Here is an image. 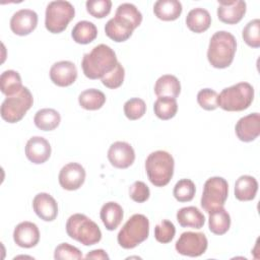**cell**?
Segmentation results:
<instances>
[{"mask_svg":"<svg viewBox=\"0 0 260 260\" xmlns=\"http://www.w3.org/2000/svg\"><path fill=\"white\" fill-rule=\"evenodd\" d=\"M229 184L221 177H211L203 187L200 204L204 211L209 213L213 209L222 207L228 199Z\"/></svg>","mask_w":260,"mask_h":260,"instance_id":"obj_9","label":"cell"},{"mask_svg":"<svg viewBox=\"0 0 260 260\" xmlns=\"http://www.w3.org/2000/svg\"><path fill=\"white\" fill-rule=\"evenodd\" d=\"M217 92L211 88H203L197 93L198 105L206 111H213L218 108Z\"/></svg>","mask_w":260,"mask_h":260,"instance_id":"obj_40","label":"cell"},{"mask_svg":"<svg viewBox=\"0 0 260 260\" xmlns=\"http://www.w3.org/2000/svg\"><path fill=\"white\" fill-rule=\"evenodd\" d=\"M124 77H125V69L122 66V64L120 62H118L116 67L113 70H111L110 72H108L107 74H105L101 78V80H102V83L106 87L115 89L122 85V83L124 81Z\"/></svg>","mask_w":260,"mask_h":260,"instance_id":"obj_37","label":"cell"},{"mask_svg":"<svg viewBox=\"0 0 260 260\" xmlns=\"http://www.w3.org/2000/svg\"><path fill=\"white\" fill-rule=\"evenodd\" d=\"M105 32L107 37L116 43L127 41L133 34V30L118 22L114 17L109 19L105 25Z\"/></svg>","mask_w":260,"mask_h":260,"instance_id":"obj_33","label":"cell"},{"mask_svg":"<svg viewBox=\"0 0 260 260\" xmlns=\"http://www.w3.org/2000/svg\"><path fill=\"white\" fill-rule=\"evenodd\" d=\"M247 5L245 1L233 0L222 1L218 0L217 17L226 24H236L242 20L246 13Z\"/></svg>","mask_w":260,"mask_h":260,"instance_id":"obj_15","label":"cell"},{"mask_svg":"<svg viewBox=\"0 0 260 260\" xmlns=\"http://www.w3.org/2000/svg\"><path fill=\"white\" fill-rule=\"evenodd\" d=\"M100 216L108 231H115L123 219L124 211L120 204L114 201H109L102 206Z\"/></svg>","mask_w":260,"mask_h":260,"instance_id":"obj_21","label":"cell"},{"mask_svg":"<svg viewBox=\"0 0 260 260\" xmlns=\"http://www.w3.org/2000/svg\"><path fill=\"white\" fill-rule=\"evenodd\" d=\"M254 100V87L249 82H239L223 88L217 96L218 107L228 112L248 109Z\"/></svg>","mask_w":260,"mask_h":260,"instance_id":"obj_4","label":"cell"},{"mask_svg":"<svg viewBox=\"0 0 260 260\" xmlns=\"http://www.w3.org/2000/svg\"><path fill=\"white\" fill-rule=\"evenodd\" d=\"M117 63L115 51L108 45L100 44L93 47L89 53L83 55L81 67L87 78L98 79L113 70Z\"/></svg>","mask_w":260,"mask_h":260,"instance_id":"obj_1","label":"cell"},{"mask_svg":"<svg viewBox=\"0 0 260 260\" xmlns=\"http://www.w3.org/2000/svg\"><path fill=\"white\" fill-rule=\"evenodd\" d=\"M145 112L146 104L142 99L132 98L124 104V114L131 121L140 119L144 116Z\"/></svg>","mask_w":260,"mask_h":260,"instance_id":"obj_36","label":"cell"},{"mask_svg":"<svg viewBox=\"0 0 260 260\" xmlns=\"http://www.w3.org/2000/svg\"><path fill=\"white\" fill-rule=\"evenodd\" d=\"M78 103L84 110L95 111L105 105L106 95L100 89L88 88L80 92L78 95Z\"/></svg>","mask_w":260,"mask_h":260,"instance_id":"obj_30","label":"cell"},{"mask_svg":"<svg viewBox=\"0 0 260 260\" xmlns=\"http://www.w3.org/2000/svg\"><path fill=\"white\" fill-rule=\"evenodd\" d=\"M54 258L56 260L66 259H82L83 255L81 251L68 243H61L55 248Z\"/></svg>","mask_w":260,"mask_h":260,"instance_id":"obj_41","label":"cell"},{"mask_svg":"<svg viewBox=\"0 0 260 260\" xmlns=\"http://www.w3.org/2000/svg\"><path fill=\"white\" fill-rule=\"evenodd\" d=\"M149 235V220L140 213L133 214L117 236L118 244L124 249H133L144 242Z\"/></svg>","mask_w":260,"mask_h":260,"instance_id":"obj_6","label":"cell"},{"mask_svg":"<svg viewBox=\"0 0 260 260\" xmlns=\"http://www.w3.org/2000/svg\"><path fill=\"white\" fill-rule=\"evenodd\" d=\"M208 214V228L212 234L221 236L230 230L231 216L229 212L223 208V206L213 209Z\"/></svg>","mask_w":260,"mask_h":260,"instance_id":"obj_27","label":"cell"},{"mask_svg":"<svg viewBox=\"0 0 260 260\" xmlns=\"http://www.w3.org/2000/svg\"><path fill=\"white\" fill-rule=\"evenodd\" d=\"M85 170L78 162H69L65 165L59 173L58 180L60 186L68 191L79 189L85 181Z\"/></svg>","mask_w":260,"mask_h":260,"instance_id":"obj_11","label":"cell"},{"mask_svg":"<svg viewBox=\"0 0 260 260\" xmlns=\"http://www.w3.org/2000/svg\"><path fill=\"white\" fill-rule=\"evenodd\" d=\"M208 247L206 236L200 232H185L176 242V251L189 257H198L205 253Z\"/></svg>","mask_w":260,"mask_h":260,"instance_id":"obj_10","label":"cell"},{"mask_svg":"<svg viewBox=\"0 0 260 260\" xmlns=\"http://www.w3.org/2000/svg\"><path fill=\"white\" fill-rule=\"evenodd\" d=\"M177 221L183 228L201 229L205 223V216L196 206L182 207L177 211Z\"/></svg>","mask_w":260,"mask_h":260,"instance_id":"obj_25","label":"cell"},{"mask_svg":"<svg viewBox=\"0 0 260 260\" xmlns=\"http://www.w3.org/2000/svg\"><path fill=\"white\" fill-rule=\"evenodd\" d=\"M181 92V83L179 79L172 74L161 75L154 84V93L157 96L177 98Z\"/></svg>","mask_w":260,"mask_h":260,"instance_id":"obj_26","label":"cell"},{"mask_svg":"<svg viewBox=\"0 0 260 260\" xmlns=\"http://www.w3.org/2000/svg\"><path fill=\"white\" fill-rule=\"evenodd\" d=\"M34 98L30 90L23 86L19 92L14 95L7 96L0 109L1 118L8 123H17L19 122L26 112L32 107Z\"/></svg>","mask_w":260,"mask_h":260,"instance_id":"obj_8","label":"cell"},{"mask_svg":"<svg viewBox=\"0 0 260 260\" xmlns=\"http://www.w3.org/2000/svg\"><path fill=\"white\" fill-rule=\"evenodd\" d=\"M49 75L54 84L60 87H66L75 82L77 78V68L73 62L63 60L51 66Z\"/></svg>","mask_w":260,"mask_h":260,"instance_id":"obj_13","label":"cell"},{"mask_svg":"<svg viewBox=\"0 0 260 260\" xmlns=\"http://www.w3.org/2000/svg\"><path fill=\"white\" fill-rule=\"evenodd\" d=\"M258 191L257 180L249 175L239 177L235 183V197L240 201H251Z\"/></svg>","mask_w":260,"mask_h":260,"instance_id":"obj_24","label":"cell"},{"mask_svg":"<svg viewBox=\"0 0 260 260\" xmlns=\"http://www.w3.org/2000/svg\"><path fill=\"white\" fill-rule=\"evenodd\" d=\"M235 132L237 137L243 142H251L260 134V115L252 113L242 117L236 124Z\"/></svg>","mask_w":260,"mask_h":260,"instance_id":"obj_17","label":"cell"},{"mask_svg":"<svg viewBox=\"0 0 260 260\" xmlns=\"http://www.w3.org/2000/svg\"><path fill=\"white\" fill-rule=\"evenodd\" d=\"M153 111L155 116L160 120H170L174 118L178 111V104L175 98L158 96L154 102Z\"/></svg>","mask_w":260,"mask_h":260,"instance_id":"obj_32","label":"cell"},{"mask_svg":"<svg viewBox=\"0 0 260 260\" xmlns=\"http://www.w3.org/2000/svg\"><path fill=\"white\" fill-rule=\"evenodd\" d=\"M13 241L21 248H32L40 241V231L36 223L31 221L19 222L13 231Z\"/></svg>","mask_w":260,"mask_h":260,"instance_id":"obj_18","label":"cell"},{"mask_svg":"<svg viewBox=\"0 0 260 260\" xmlns=\"http://www.w3.org/2000/svg\"><path fill=\"white\" fill-rule=\"evenodd\" d=\"M74 15L75 8L70 2L52 1L46 8L45 26L52 34H60L66 29Z\"/></svg>","mask_w":260,"mask_h":260,"instance_id":"obj_7","label":"cell"},{"mask_svg":"<svg viewBox=\"0 0 260 260\" xmlns=\"http://www.w3.org/2000/svg\"><path fill=\"white\" fill-rule=\"evenodd\" d=\"M86 11L95 18H104L111 12L112 2L110 0H87Z\"/></svg>","mask_w":260,"mask_h":260,"instance_id":"obj_39","label":"cell"},{"mask_svg":"<svg viewBox=\"0 0 260 260\" xmlns=\"http://www.w3.org/2000/svg\"><path fill=\"white\" fill-rule=\"evenodd\" d=\"M108 159L117 169H127L135 160V151L128 142L116 141L108 150Z\"/></svg>","mask_w":260,"mask_h":260,"instance_id":"obj_12","label":"cell"},{"mask_svg":"<svg viewBox=\"0 0 260 260\" xmlns=\"http://www.w3.org/2000/svg\"><path fill=\"white\" fill-rule=\"evenodd\" d=\"M38 14L31 9H20L16 11L10 19V28L17 36H27L32 32L38 25Z\"/></svg>","mask_w":260,"mask_h":260,"instance_id":"obj_14","label":"cell"},{"mask_svg":"<svg viewBox=\"0 0 260 260\" xmlns=\"http://www.w3.org/2000/svg\"><path fill=\"white\" fill-rule=\"evenodd\" d=\"M176 234V228L174 223L168 219H162L160 223L154 228V238L161 244L170 243Z\"/></svg>","mask_w":260,"mask_h":260,"instance_id":"obj_38","label":"cell"},{"mask_svg":"<svg viewBox=\"0 0 260 260\" xmlns=\"http://www.w3.org/2000/svg\"><path fill=\"white\" fill-rule=\"evenodd\" d=\"M114 18L124 26L134 30L141 24L142 14L134 4L122 3L118 6Z\"/></svg>","mask_w":260,"mask_h":260,"instance_id":"obj_20","label":"cell"},{"mask_svg":"<svg viewBox=\"0 0 260 260\" xmlns=\"http://www.w3.org/2000/svg\"><path fill=\"white\" fill-rule=\"evenodd\" d=\"M237 51V41L234 35L226 30H218L212 35L207 50L210 65L217 69L229 67Z\"/></svg>","mask_w":260,"mask_h":260,"instance_id":"obj_2","label":"cell"},{"mask_svg":"<svg viewBox=\"0 0 260 260\" xmlns=\"http://www.w3.org/2000/svg\"><path fill=\"white\" fill-rule=\"evenodd\" d=\"M174 157L165 150L151 152L145 160L148 180L155 187H164L170 183L174 175Z\"/></svg>","mask_w":260,"mask_h":260,"instance_id":"obj_3","label":"cell"},{"mask_svg":"<svg viewBox=\"0 0 260 260\" xmlns=\"http://www.w3.org/2000/svg\"><path fill=\"white\" fill-rule=\"evenodd\" d=\"M183 7L178 0H158L153 5L154 15L164 21H173L180 17Z\"/></svg>","mask_w":260,"mask_h":260,"instance_id":"obj_22","label":"cell"},{"mask_svg":"<svg viewBox=\"0 0 260 260\" xmlns=\"http://www.w3.org/2000/svg\"><path fill=\"white\" fill-rule=\"evenodd\" d=\"M196 193V187L192 180L181 179L174 186L173 195L179 202H189L191 201Z\"/></svg>","mask_w":260,"mask_h":260,"instance_id":"obj_34","label":"cell"},{"mask_svg":"<svg viewBox=\"0 0 260 260\" xmlns=\"http://www.w3.org/2000/svg\"><path fill=\"white\" fill-rule=\"evenodd\" d=\"M71 37L75 43L86 45L95 40L98 37V28L91 21L81 20L73 26Z\"/></svg>","mask_w":260,"mask_h":260,"instance_id":"obj_29","label":"cell"},{"mask_svg":"<svg viewBox=\"0 0 260 260\" xmlns=\"http://www.w3.org/2000/svg\"><path fill=\"white\" fill-rule=\"evenodd\" d=\"M211 24V16L209 12L201 7L191 9L186 16L187 27L195 32L201 34L209 28Z\"/></svg>","mask_w":260,"mask_h":260,"instance_id":"obj_23","label":"cell"},{"mask_svg":"<svg viewBox=\"0 0 260 260\" xmlns=\"http://www.w3.org/2000/svg\"><path fill=\"white\" fill-rule=\"evenodd\" d=\"M22 80L17 71L6 70L0 75V89L6 96H11L19 92L22 88Z\"/></svg>","mask_w":260,"mask_h":260,"instance_id":"obj_31","label":"cell"},{"mask_svg":"<svg viewBox=\"0 0 260 260\" xmlns=\"http://www.w3.org/2000/svg\"><path fill=\"white\" fill-rule=\"evenodd\" d=\"M52 148L49 141L42 136H32L25 144L27 159L36 165L46 162L51 156Z\"/></svg>","mask_w":260,"mask_h":260,"instance_id":"obj_16","label":"cell"},{"mask_svg":"<svg viewBox=\"0 0 260 260\" xmlns=\"http://www.w3.org/2000/svg\"><path fill=\"white\" fill-rule=\"evenodd\" d=\"M35 213L45 221H53L58 215V204L49 193H39L32 199Z\"/></svg>","mask_w":260,"mask_h":260,"instance_id":"obj_19","label":"cell"},{"mask_svg":"<svg viewBox=\"0 0 260 260\" xmlns=\"http://www.w3.org/2000/svg\"><path fill=\"white\" fill-rule=\"evenodd\" d=\"M86 259H109V255L103 249L92 250L85 255Z\"/></svg>","mask_w":260,"mask_h":260,"instance_id":"obj_43","label":"cell"},{"mask_svg":"<svg viewBox=\"0 0 260 260\" xmlns=\"http://www.w3.org/2000/svg\"><path fill=\"white\" fill-rule=\"evenodd\" d=\"M60 122L61 116L59 112L51 108L39 110L34 117L35 125L42 131H52L59 126Z\"/></svg>","mask_w":260,"mask_h":260,"instance_id":"obj_28","label":"cell"},{"mask_svg":"<svg viewBox=\"0 0 260 260\" xmlns=\"http://www.w3.org/2000/svg\"><path fill=\"white\" fill-rule=\"evenodd\" d=\"M244 42L251 48L260 47V19L255 18L250 20L242 31Z\"/></svg>","mask_w":260,"mask_h":260,"instance_id":"obj_35","label":"cell"},{"mask_svg":"<svg viewBox=\"0 0 260 260\" xmlns=\"http://www.w3.org/2000/svg\"><path fill=\"white\" fill-rule=\"evenodd\" d=\"M129 196L133 201L137 203H143L148 200L150 196V190L144 182L136 181L129 188Z\"/></svg>","mask_w":260,"mask_h":260,"instance_id":"obj_42","label":"cell"},{"mask_svg":"<svg viewBox=\"0 0 260 260\" xmlns=\"http://www.w3.org/2000/svg\"><path fill=\"white\" fill-rule=\"evenodd\" d=\"M67 235L84 246L98 244L102 240L99 225L82 213H74L66 221Z\"/></svg>","mask_w":260,"mask_h":260,"instance_id":"obj_5","label":"cell"}]
</instances>
